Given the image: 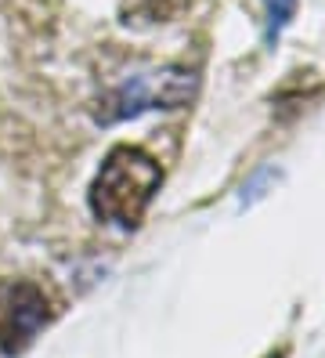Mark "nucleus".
<instances>
[{
  "label": "nucleus",
  "mask_w": 325,
  "mask_h": 358,
  "mask_svg": "<svg viewBox=\"0 0 325 358\" xmlns=\"http://www.w3.org/2000/svg\"><path fill=\"white\" fill-rule=\"evenodd\" d=\"M159 185H163L159 163L141 149L120 145L105 156L101 171L94 174L91 210L98 221H108L116 228H134L145 217L152 196L159 192Z\"/></svg>",
  "instance_id": "f257e3e1"
},
{
  "label": "nucleus",
  "mask_w": 325,
  "mask_h": 358,
  "mask_svg": "<svg viewBox=\"0 0 325 358\" xmlns=\"http://www.w3.org/2000/svg\"><path fill=\"white\" fill-rule=\"evenodd\" d=\"M199 80L188 69H156V73H134L123 80L116 91H108L98 105V123H120V120H138L148 109H181L195 98Z\"/></svg>",
  "instance_id": "f03ea898"
},
{
  "label": "nucleus",
  "mask_w": 325,
  "mask_h": 358,
  "mask_svg": "<svg viewBox=\"0 0 325 358\" xmlns=\"http://www.w3.org/2000/svg\"><path fill=\"white\" fill-rule=\"evenodd\" d=\"M51 322V304L36 282H8L0 289V355H22Z\"/></svg>",
  "instance_id": "7ed1b4c3"
},
{
  "label": "nucleus",
  "mask_w": 325,
  "mask_h": 358,
  "mask_svg": "<svg viewBox=\"0 0 325 358\" xmlns=\"http://www.w3.org/2000/svg\"><path fill=\"white\" fill-rule=\"evenodd\" d=\"M264 40L268 44H275V40L282 36V29H286L293 22L296 15V0H264Z\"/></svg>",
  "instance_id": "20e7f679"
},
{
  "label": "nucleus",
  "mask_w": 325,
  "mask_h": 358,
  "mask_svg": "<svg viewBox=\"0 0 325 358\" xmlns=\"http://www.w3.org/2000/svg\"><path fill=\"white\" fill-rule=\"evenodd\" d=\"M188 0H130L127 15L134 18H145V22H166V18H173L178 11H185Z\"/></svg>",
  "instance_id": "39448f33"
},
{
  "label": "nucleus",
  "mask_w": 325,
  "mask_h": 358,
  "mask_svg": "<svg viewBox=\"0 0 325 358\" xmlns=\"http://www.w3.org/2000/svg\"><path fill=\"white\" fill-rule=\"evenodd\" d=\"M268 181H275V171H260L246 188H243V196H238V199H243V203H253V199H260V196H264V185Z\"/></svg>",
  "instance_id": "423d86ee"
}]
</instances>
